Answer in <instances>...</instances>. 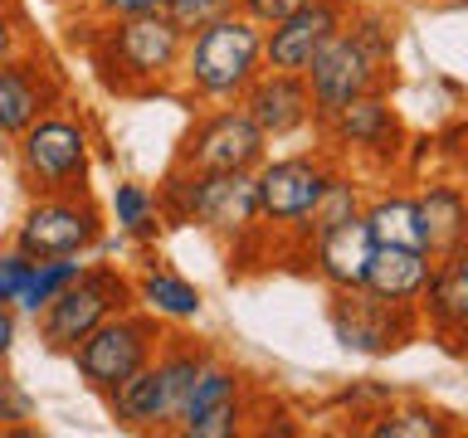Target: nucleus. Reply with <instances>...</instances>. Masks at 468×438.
I'll return each mask as SVG.
<instances>
[{"mask_svg":"<svg viewBox=\"0 0 468 438\" xmlns=\"http://www.w3.org/2000/svg\"><path fill=\"white\" fill-rule=\"evenodd\" d=\"M390 58H395V20L386 10H356L351 5L346 25L307 58L303 78L313 93L317 117L342 108V102L390 88Z\"/></svg>","mask_w":468,"mask_h":438,"instance_id":"f257e3e1","label":"nucleus"},{"mask_svg":"<svg viewBox=\"0 0 468 438\" xmlns=\"http://www.w3.org/2000/svg\"><path fill=\"white\" fill-rule=\"evenodd\" d=\"M303 0H234V10L244 15V20H254L259 29H269V25H278L283 15H292Z\"/></svg>","mask_w":468,"mask_h":438,"instance_id":"c85d7f7f","label":"nucleus"},{"mask_svg":"<svg viewBox=\"0 0 468 438\" xmlns=\"http://www.w3.org/2000/svg\"><path fill=\"white\" fill-rule=\"evenodd\" d=\"M205 360H210V350H205L200 341L161 331V341H156V350H152V365L161 370V385H166L176 414H181V400L190 394V385H196V375L205 370Z\"/></svg>","mask_w":468,"mask_h":438,"instance_id":"4be33fe9","label":"nucleus"},{"mask_svg":"<svg viewBox=\"0 0 468 438\" xmlns=\"http://www.w3.org/2000/svg\"><path fill=\"white\" fill-rule=\"evenodd\" d=\"M322 122L332 146H342V151H356V156H371L376 166H386V161L400 156L405 146V122L400 112L390 108V88H376V93H361L342 102V108L313 117Z\"/></svg>","mask_w":468,"mask_h":438,"instance_id":"f8f14e48","label":"nucleus"},{"mask_svg":"<svg viewBox=\"0 0 468 438\" xmlns=\"http://www.w3.org/2000/svg\"><path fill=\"white\" fill-rule=\"evenodd\" d=\"M102 239V210L88 190L79 195H39L15 229V248L25 258H79Z\"/></svg>","mask_w":468,"mask_h":438,"instance_id":"9d476101","label":"nucleus"},{"mask_svg":"<svg viewBox=\"0 0 468 438\" xmlns=\"http://www.w3.org/2000/svg\"><path fill=\"white\" fill-rule=\"evenodd\" d=\"M332 156L303 151V156H263L254 166V195H259V224L263 229H283V234H307L313 224L317 200L332 185Z\"/></svg>","mask_w":468,"mask_h":438,"instance_id":"0eeeda50","label":"nucleus"},{"mask_svg":"<svg viewBox=\"0 0 468 438\" xmlns=\"http://www.w3.org/2000/svg\"><path fill=\"white\" fill-rule=\"evenodd\" d=\"M166 0H93L102 20H127V15H156Z\"/></svg>","mask_w":468,"mask_h":438,"instance_id":"2f4dec72","label":"nucleus"},{"mask_svg":"<svg viewBox=\"0 0 468 438\" xmlns=\"http://www.w3.org/2000/svg\"><path fill=\"white\" fill-rule=\"evenodd\" d=\"M371 229H366L361 214H346L336 224L317 229L313 234V263H317V277L327 287H361L366 283V263H371Z\"/></svg>","mask_w":468,"mask_h":438,"instance_id":"f3484780","label":"nucleus"},{"mask_svg":"<svg viewBox=\"0 0 468 438\" xmlns=\"http://www.w3.org/2000/svg\"><path fill=\"white\" fill-rule=\"evenodd\" d=\"M346 15H351V0H303L292 15L263 29V68L303 73L307 58L346 25Z\"/></svg>","mask_w":468,"mask_h":438,"instance_id":"ddd939ff","label":"nucleus"},{"mask_svg":"<svg viewBox=\"0 0 468 438\" xmlns=\"http://www.w3.org/2000/svg\"><path fill=\"white\" fill-rule=\"evenodd\" d=\"M83 263H73V258H44V263H29V277L20 283V292H15V307L20 312H39L44 302L54 297L58 287L69 283V277H79Z\"/></svg>","mask_w":468,"mask_h":438,"instance_id":"393cba45","label":"nucleus"},{"mask_svg":"<svg viewBox=\"0 0 468 438\" xmlns=\"http://www.w3.org/2000/svg\"><path fill=\"white\" fill-rule=\"evenodd\" d=\"M259 68H263V29L244 20L239 10L186 35L181 73H186V88L205 102H234Z\"/></svg>","mask_w":468,"mask_h":438,"instance_id":"20e7f679","label":"nucleus"},{"mask_svg":"<svg viewBox=\"0 0 468 438\" xmlns=\"http://www.w3.org/2000/svg\"><path fill=\"white\" fill-rule=\"evenodd\" d=\"M156 214L171 224H200L219 239L239 244L259 224V195H254V171H186L171 166L161 181Z\"/></svg>","mask_w":468,"mask_h":438,"instance_id":"7ed1b4c3","label":"nucleus"},{"mask_svg":"<svg viewBox=\"0 0 468 438\" xmlns=\"http://www.w3.org/2000/svg\"><path fill=\"white\" fill-rule=\"evenodd\" d=\"M20 419H29V404H25V394L15 390L5 375H0V433H5V429H15Z\"/></svg>","mask_w":468,"mask_h":438,"instance_id":"473e14b6","label":"nucleus"},{"mask_svg":"<svg viewBox=\"0 0 468 438\" xmlns=\"http://www.w3.org/2000/svg\"><path fill=\"white\" fill-rule=\"evenodd\" d=\"M132 287H137V302H142L152 317H166V321H190V317H200V287L186 283L181 273L146 268Z\"/></svg>","mask_w":468,"mask_h":438,"instance_id":"5701e85b","label":"nucleus"},{"mask_svg":"<svg viewBox=\"0 0 468 438\" xmlns=\"http://www.w3.org/2000/svg\"><path fill=\"white\" fill-rule=\"evenodd\" d=\"M244 419H249V385L239 394H229V400H219L215 409H205L200 419L181 423L176 433H186V438H229V433L244 429Z\"/></svg>","mask_w":468,"mask_h":438,"instance_id":"a878e982","label":"nucleus"},{"mask_svg":"<svg viewBox=\"0 0 468 438\" xmlns=\"http://www.w3.org/2000/svg\"><path fill=\"white\" fill-rule=\"evenodd\" d=\"M361 219L376 244H420V214H415V200L410 195H380Z\"/></svg>","mask_w":468,"mask_h":438,"instance_id":"b1692460","label":"nucleus"},{"mask_svg":"<svg viewBox=\"0 0 468 438\" xmlns=\"http://www.w3.org/2000/svg\"><path fill=\"white\" fill-rule=\"evenodd\" d=\"M108 404L117 423H127V429H142V433H161V429H176V409H171V394L161 385V370L152 360L142 365V370H132L122 385L108 390Z\"/></svg>","mask_w":468,"mask_h":438,"instance_id":"6ab92c4d","label":"nucleus"},{"mask_svg":"<svg viewBox=\"0 0 468 438\" xmlns=\"http://www.w3.org/2000/svg\"><path fill=\"white\" fill-rule=\"evenodd\" d=\"M415 214H420V244L430 258H449L468 248V204L459 185L449 181L430 185L424 195H415Z\"/></svg>","mask_w":468,"mask_h":438,"instance_id":"a211bd4d","label":"nucleus"},{"mask_svg":"<svg viewBox=\"0 0 468 438\" xmlns=\"http://www.w3.org/2000/svg\"><path fill=\"white\" fill-rule=\"evenodd\" d=\"M15 312H10V302H0V365H5V356H10V346H15Z\"/></svg>","mask_w":468,"mask_h":438,"instance_id":"72a5a7b5","label":"nucleus"},{"mask_svg":"<svg viewBox=\"0 0 468 438\" xmlns=\"http://www.w3.org/2000/svg\"><path fill=\"white\" fill-rule=\"evenodd\" d=\"M234 102L249 112V122H254L269 141L292 137V131H303L317 117L313 93H307V78L303 73H283V68H259Z\"/></svg>","mask_w":468,"mask_h":438,"instance_id":"2eb2a0df","label":"nucleus"},{"mask_svg":"<svg viewBox=\"0 0 468 438\" xmlns=\"http://www.w3.org/2000/svg\"><path fill=\"white\" fill-rule=\"evenodd\" d=\"M430 268H434V258L424 254L420 244H376L361 287L376 292V297H386V302H415Z\"/></svg>","mask_w":468,"mask_h":438,"instance_id":"aec40b11","label":"nucleus"},{"mask_svg":"<svg viewBox=\"0 0 468 438\" xmlns=\"http://www.w3.org/2000/svg\"><path fill=\"white\" fill-rule=\"evenodd\" d=\"M29 263L35 258H25L20 248H15V254H0V302H15V292H20V283L29 277Z\"/></svg>","mask_w":468,"mask_h":438,"instance_id":"7c9ffc66","label":"nucleus"},{"mask_svg":"<svg viewBox=\"0 0 468 438\" xmlns=\"http://www.w3.org/2000/svg\"><path fill=\"white\" fill-rule=\"evenodd\" d=\"M112 210H117V224H122L127 234H137V239H146V234H156V200L146 195L142 185H132V181L117 185Z\"/></svg>","mask_w":468,"mask_h":438,"instance_id":"bb28decb","label":"nucleus"},{"mask_svg":"<svg viewBox=\"0 0 468 438\" xmlns=\"http://www.w3.org/2000/svg\"><path fill=\"white\" fill-rule=\"evenodd\" d=\"M156 341H161V317L127 307V312H112L108 321H98L69 356H73V370H79V380L88 390L108 394L112 385H122L132 370H142L152 360Z\"/></svg>","mask_w":468,"mask_h":438,"instance_id":"6e6552de","label":"nucleus"},{"mask_svg":"<svg viewBox=\"0 0 468 438\" xmlns=\"http://www.w3.org/2000/svg\"><path fill=\"white\" fill-rule=\"evenodd\" d=\"M58 98H64V78L49 58L25 49L0 58V137H20L35 117L58 108Z\"/></svg>","mask_w":468,"mask_h":438,"instance_id":"4468645a","label":"nucleus"},{"mask_svg":"<svg viewBox=\"0 0 468 438\" xmlns=\"http://www.w3.org/2000/svg\"><path fill=\"white\" fill-rule=\"evenodd\" d=\"M127 307H137L132 277H122L117 268H102L98 263V268H79V277H69V283L58 287L35 317H39L44 346L69 356L98 321H108L112 312H127Z\"/></svg>","mask_w":468,"mask_h":438,"instance_id":"423d86ee","label":"nucleus"},{"mask_svg":"<svg viewBox=\"0 0 468 438\" xmlns=\"http://www.w3.org/2000/svg\"><path fill=\"white\" fill-rule=\"evenodd\" d=\"M361 433L371 438H459V414L430 404H395L380 414H366Z\"/></svg>","mask_w":468,"mask_h":438,"instance_id":"412c9836","label":"nucleus"},{"mask_svg":"<svg viewBox=\"0 0 468 438\" xmlns=\"http://www.w3.org/2000/svg\"><path fill=\"white\" fill-rule=\"evenodd\" d=\"M332 336L356 356H390L420 336L415 302H386L366 287H332Z\"/></svg>","mask_w":468,"mask_h":438,"instance_id":"1a4fd4ad","label":"nucleus"},{"mask_svg":"<svg viewBox=\"0 0 468 438\" xmlns=\"http://www.w3.org/2000/svg\"><path fill=\"white\" fill-rule=\"evenodd\" d=\"M25 49V15L15 0H0V58Z\"/></svg>","mask_w":468,"mask_h":438,"instance_id":"c756f323","label":"nucleus"},{"mask_svg":"<svg viewBox=\"0 0 468 438\" xmlns=\"http://www.w3.org/2000/svg\"><path fill=\"white\" fill-rule=\"evenodd\" d=\"M234 0H166L161 5V15L181 29V35H196V29H205L210 20H219V15H229Z\"/></svg>","mask_w":468,"mask_h":438,"instance_id":"cd10ccee","label":"nucleus"},{"mask_svg":"<svg viewBox=\"0 0 468 438\" xmlns=\"http://www.w3.org/2000/svg\"><path fill=\"white\" fill-rule=\"evenodd\" d=\"M20 181L35 195H79L93 171V137L73 112H44L15 137Z\"/></svg>","mask_w":468,"mask_h":438,"instance_id":"39448f33","label":"nucleus"},{"mask_svg":"<svg viewBox=\"0 0 468 438\" xmlns=\"http://www.w3.org/2000/svg\"><path fill=\"white\" fill-rule=\"evenodd\" d=\"M269 156V137L249 122V112L234 108H215L190 122V131L181 137L176 166L186 171H254Z\"/></svg>","mask_w":468,"mask_h":438,"instance_id":"9b49d317","label":"nucleus"},{"mask_svg":"<svg viewBox=\"0 0 468 438\" xmlns=\"http://www.w3.org/2000/svg\"><path fill=\"white\" fill-rule=\"evenodd\" d=\"M181 54H186V35L161 10L108 20L93 35V64L102 73V83L132 98L161 93L181 73Z\"/></svg>","mask_w":468,"mask_h":438,"instance_id":"f03ea898","label":"nucleus"},{"mask_svg":"<svg viewBox=\"0 0 468 438\" xmlns=\"http://www.w3.org/2000/svg\"><path fill=\"white\" fill-rule=\"evenodd\" d=\"M420 327H430L453 356H463V336H468V248L449 258H434L430 277H424L420 297H415Z\"/></svg>","mask_w":468,"mask_h":438,"instance_id":"dca6fc26","label":"nucleus"}]
</instances>
